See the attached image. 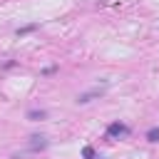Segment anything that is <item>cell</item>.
Returning a JSON list of instances; mask_svg holds the SVG:
<instances>
[{"label": "cell", "mask_w": 159, "mask_h": 159, "mask_svg": "<svg viewBox=\"0 0 159 159\" xmlns=\"http://www.w3.org/2000/svg\"><path fill=\"white\" fill-rule=\"evenodd\" d=\"M147 139H149V142H159V127L149 129V132H147Z\"/></svg>", "instance_id": "obj_6"}, {"label": "cell", "mask_w": 159, "mask_h": 159, "mask_svg": "<svg viewBox=\"0 0 159 159\" xmlns=\"http://www.w3.org/2000/svg\"><path fill=\"white\" fill-rule=\"evenodd\" d=\"M97 94H102V89H94V92H87V94H80V97H77V102H80V104H84V102H89V99H94Z\"/></svg>", "instance_id": "obj_4"}, {"label": "cell", "mask_w": 159, "mask_h": 159, "mask_svg": "<svg viewBox=\"0 0 159 159\" xmlns=\"http://www.w3.org/2000/svg\"><path fill=\"white\" fill-rule=\"evenodd\" d=\"M45 147H47V139L40 137V134L30 137V142H27V152H40V149H45Z\"/></svg>", "instance_id": "obj_2"}, {"label": "cell", "mask_w": 159, "mask_h": 159, "mask_svg": "<svg viewBox=\"0 0 159 159\" xmlns=\"http://www.w3.org/2000/svg\"><path fill=\"white\" fill-rule=\"evenodd\" d=\"M32 30H37V22H32V25H25V27H17V35L22 37V35H27V32H32Z\"/></svg>", "instance_id": "obj_5"}, {"label": "cell", "mask_w": 159, "mask_h": 159, "mask_svg": "<svg viewBox=\"0 0 159 159\" xmlns=\"http://www.w3.org/2000/svg\"><path fill=\"white\" fill-rule=\"evenodd\" d=\"M127 134H129V127L122 122H112L107 127V137H127Z\"/></svg>", "instance_id": "obj_1"}, {"label": "cell", "mask_w": 159, "mask_h": 159, "mask_svg": "<svg viewBox=\"0 0 159 159\" xmlns=\"http://www.w3.org/2000/svg\"><path fill=\"white\" fill-rule=\"evenodd\" d=\"M45 117H47L45 109H30V112H27V119H30V122H40V119H45Z\"/></svg>", "instance_id": "obj_3"}, {"label": "cell", "mask_w": 159, "mask_h": 159, "mask_svg": "<svg viewBox=\"0 0 159 159\" xmlns=\"http://www.w3.org/2000/svg\"><path fill=\"white\" fill-rule=\"evenodd\" d=\"M82 157H84V159H92V157H94V149H92V147H84V149H82Z\"/></svg>", "instance_id": "obj_7"}, {"label": "cell", "mask_w": 159, "mask_h": 159, "mask_svg": "<svg viewBox=\"0 0 159 159\" xmlns=\"http://www.w3.org/2000/svg\"><path fill=\"white\" fill-rule=\"evenodd\" d=\"M92 159H94V157H92Z\"/></svg>", "instance_id": "obj_8"}]
</instances>
